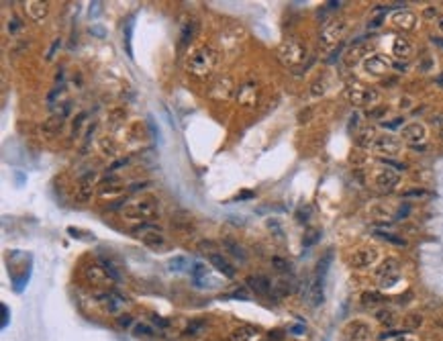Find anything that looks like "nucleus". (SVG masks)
Instances as JSON below:
<instances>
[{"instance_id": "f257e3e1", "label": "nucleus", "mask_w": 443, "mask_h": 341, "mask_svg": "<svg viewBox=\"0 0 443 341\" xmlns=\"http://www.w3.org/2000/svg\"><path fill=\"white\" fill-rule=\"evenodd\" d=\"M216 64H219V51L211 45H200L188 55L186 60V70L194 74L196 78H206L214 72Z\"/></svg>"}, {"instance_id": "f03ea898", "label": "nucleus", "mask_w": 443, "mask_h": 341, "mask_svg": "<svg viewBox=\"0 0 443 341\" xmlns=\"http://www.w3.org/2000/svg\"><path fill=\"white\" fill-rule=\"evenodd\" d=\"M123 215L127 219H139L143 223H149L160 217V202L155 198H139L131 200L129 204L123 207Z\"/></svg>"}, {"instance_id": "7ed1b4c3", "label": "nucleus", "mask_w": 443, "mask_h": 341, "mask_svg": "<svg viewBox=\"0 0 443 341\" xmlns=\"http://www.w3.org/2000/svg\"><path fill=\"white\" fill-rule=\"evenodd\" d=\"M278 57L284 65L288 67H298L307 60V47H304L298 39H286L278 47Z\"/></svg>"}, {"instance_id": "20e7f679", "label": "nucleus", "mask_w": 443, "mask_h": 341, "mask_svg": "<svg viewBox=\"0 0 443 341\" xmlns=\"http://www.w3.org/2000/svg\"><path fill=\"white\" fill-rule=\"evenodd\" d=\"M347 33V21L345 18H331V21H327L323 25L321 29V33H319V41L323 47H333V45H337L343 37H345Z\"/></svg>"}, {"instance_id": "39448f33", "label": "nucleus", "mask_w": 443, "mask_h": 341, "mask_svg": "<svg viewBox=\"0 0 443 341\" xmlns=\"http://www.w3.org/2000/svg\"><path fill=\"white\" fill-rule=\"evenodd\" d=\"M133 235L139 239L141 243H145L147 247H153V249L165 247V235H164V231L157 227V225H151V223H141V225H137L133 229Z\"/></svg>"}, {"instance_id": "423d86ee", "label": "nucleus", "mask_w": 443, "mask_h": 341, "mask_svg": "<svg viewBox=\"0 0 443 341\" xmlns=\"http://www.w3.org/2000/svg\"><path fill=\"white\" fill-rule=\"evenodd\" d=\"M345 98L351 104H376L380 100V92L376 88H370V86H361V84H353L345 88Z\"/></svg>"}, {"instance_id": "0eeeda50", "label": "nucleus", "mask_w": 443, "mask_h": 341, "mask_svg": "<svg viewBox=\"0 0 443 341\" xmlns=\"http://www.w3.org/2000/svg\"><path fill=\"white\" fill-rule=\"evenodd\" d=\"M370 147L374 153H380V155H386V160L390 158H396V155L400 153V147H402V143L398 137H394V135H376V137L372 139L370 143Z\"/></svg>"}, {"instance_id": "6e6552de", "label": "nucleus", "mask_w": 443, "mask_h": 341, "mask_svg": "<svg viewBox=\"0 0 443 341\" xmlns=\"http://www.w3.org/2000/svg\"><path fill=\"white\" fill-rule=\"evenodd\" d=\"M376 276L380 280V286H392L396 284V280L400 278V266L396 258H388L384 260V264L376 270Z\"/></svg>"}, {"instance_id": "1a4fd4ad", "label": "nucleus", "mask_w": 443, "mask_h": 341, "mask_svg": "<svg viewBox=\"0 0 443 341\" xmlns=\"http://www.w3.org/2000/svg\"><path fill=\"white\" fill-rule=\"evenodd\" d=\"M400 135L410 147H419V145L425 143V139H427V127L423 123H409L400 129Z\"/></svg>"}, {"instance_id": "9d476101", "label": "nucleus", "mask_w": 443, "mask_h": 341, "mask_svg": "<svg viewBox=\"0 0 443 341\" xmlns=\"http://www.w3.org/2000/svg\"><path fill=\"white\" fill-rule=\"evenodd\" d=\"M258 98H260V88H258V84H255V82L241 84L237 88V94H235V100H237L241 106H247V109H251V106L258 104Z\"/></svg>"}, {"instance_id": "9b49d317", "label": "nucleus", "mask_w": 443, "mask_h": 341, "mask_svg": "<svg viewBox=\"0 0 443 341\" xmlns=\"http://www.w3.org/2000/svg\"><path fill=\"white\" fill-rule=\"evenodd\" d=\"M400 182V176L396 170H390V168H384L376 174V178H374V184H376V188L380 192H392Z\"/></svg>"}, {"instance_id": "f8f14e48", "label": "nucleus", "mask_w": 443, "mask_h": 341, "mask_svg": "<svg viewBox=\"0 0 443 341\" xmlns=\"http://www.w3.org/2000/svg\"><path fill=\"white\" fill-rule=\"evenodd\" d=\"M390 67H392V62L386 60V57L380 55V53H374V55H370V57L363 60V70H366L368 74H374V76L386 74Z\"/></svg>"}, {"instance_id": "ddd939ff", "label": "nucleus", "mask_w": 443, "mask_h": 341, "mask_svg": "<svg viewBox=\"0 0 443 341\" xmlns=\"http://www.w3.org/2000/svg\"><path fill=\"white\" fill-rule=\"evenodd\" d=\"M94 182H96V174L94 172H88L80 178V182H78V190H76V200L78 202H88L92 198Z\"/></svg>"}, {"instance_id": "4468645a", "label": "nucleus", "mask_w": 443, "mask_h": 341, "mask_svg": "<svg viewBox=\"0 0 443 341\" xmlns=\"http://www.w3.org/2000/svg\"><path fill=\"white\" fill-rule=\"evenodd\" d=\"M233 90H235L233 80L229 76H225V78H219V80L211 86V96L216 100H229L233 96Z\"/></svg>"}, {"instance_id": "2eb2a0df", "label": "nucleus", "mask_w": 443, "mask_h": 341, "mask_svg": "<svg viewBox=\"0 0 443 341\" xmlns=\"http://www.w3.org/2000/svg\"><path fill=\"white\" fill-rule=\"evenodd\" d=\"M376 260H378V251L376 249H374V247H361L358 251H353L351 266L353 268H370Z\"/></svg>"}, {"instance_id": "dca6fc26", "label": "nucleus", "mask_w": 443, "mask_h": 341, "mask_svg": "<svg viewBox=\"0 0 443 341\" xmlns=\"http://www.w3.org/2000/svg\"><path fill=\"white\" fill-rule=\"evenodd\" d=\"M323 282H325V276H314V280L309 284V292H307V296H309V303L312 307H319L323 305V300H325V288H323Z\"/></svg>"}, {"instance_id": "f3484780", "label": "nucleus", "mask_w": 443, "mask_h": 341, "mask_svg": "<svg viewBox=\"0 0 443 341\" xmlns=\"http://www.w3.org/2000/svg\"><path fill=\"white\" fill-rule=\"evenodd\" d=\"M412 51H415V47H412V43L409 41L407 37H394V39H392V53H394L398 60H409V57L412 55Z\"/></svg>"}, {"instance_id": "a211bd4d", "label": "nucleus", "mask_w": 443, "mask_h": 341, "mask_svg": "<svg viewBox=\"0 0 443 341\" xmlns=\"http://www.w3.org/2000/svg\"><path fill=\"white\" fill-rule=\"evenodd\" d=\"M66 123V114L64 113H57V114H51L49 119L41 125V131L43 135H47V137H53V135H57L62 131V127Z\"/></svg>"}, {"instance_id": "6ab92c4d", "label": "nucleus", "mask_w": 443, "mask_h": 341, "mask_svg": "<svg viewBox=\"0 0 443 341\" xmlns=\"http://www.w3.org/2000/svg\"><path fill=\"white\" fill-rule=\"evenodd\" d=\"M392 23H394V27L402 29V31H410V29H415V25H417V16L410 11H398V13H394V16H392Z\"/></svg>"}, {"instance_id": "aec40b11", "label": "nucleus", "mask_w": 443, "mask_h": 341, "mask_svg": "<svg viewBox=\"0 0 443 341\" xmlns=\"http://www.w3.org/2000/svg\"><path fill=\"white\" fill-rule=\"evenodd\" d=\"M247 286L260 296H268L272 292V282L265 276H249L247 278Z\"/></svg>"}, {"instance_id": "412c9836", "label": "nucleus", "mask_w": 443, "mask_h": 341, "mask_svg": "<svg viewBox=\"0 0 443 341\" xmlns=\"http://www.w3.org/2000/svg\"><path fill=\"white\" fill-rule=\"evenodd\" d=\"M345 331H353L351 335H347L349 341H366L370 337V327L363 321H353L351 325H347Z\"/></svg>"}, {"instance_id": "4be33fe9", "label": "nucleus", "mask_w": 443, "mask_h": 341, "mask_svg": "<svg viewBox=\"0 0 443 341\" xmlns=\"http://www.w3.org/2000/svg\"><path fill=\"white\" fill-rule=\"evenodd\" d=\"M209 261H211V264H213L216 270L221 272L223 276H227V278H235V268H233V266H231L229 261L225 260L223 256H219V253H211V256H209Z\"/></svg>"}, {"instance_id": "5701e85b", "label": "nucleus", "mask_w": 443, "mask_h": 341, "mask_svg": "<svg viewBox=\"0 0 443 341\" xmlns=\"http://www.w3.org/2000/svg\"><path fill=\"white\" fill-rule=\"evenodd\" d=\"M25 8H27V13H29V16H31L33 21H41V18L47 15V11H49V4L47 2H27Z\"/></svg>"}, {"instance_id": "b1692460", "label": "nucleus", "mask_w": 443, "mask_h": 341, "mask_svg": "<svg viewBox=\"0 0 443 341\" xmlns=\"http://www.w3.org/2000/svg\"><path fill=\"white\" fill-rule=\"evenodd\" d=\"M194 33H196V23H194V21L186 23V25H184V29H182V37H180V49H184V47L192 41Z\"/></svg>"}, {"instance_id": "393cba45", "label": "nucleus", "mask_w": 443, "mask_h": 341, "mask_svg": "<svg viewBox=\"0 0 443 341\" xmlns=\"http://www.w3.org/2000/svg\"><path fill=\"white\" fill-rule=\"evenodd\" d=\"M100 266H102V270H104V274L111 278V280H115V282H123V276H121V272L115 268V264L113 261H108V260H100Z\"/></svg>"}, {"instance_id": "a878e982", "label": "nucleus", "mask_w": 443, "mask_h": 341, "mask_svg": "<svg viewBox=\"0 0 443 341\" xmlns=\"http://www.w3.org/2000/svg\"><path fill=\"white\" fill-rule=\"evenodd\" d=\"M223 245L229 249L231 256H235V258L241 260V261H245V258H247V256H245V251H243V247L239 245V243H235L233 239H225V241H223Z\"/></svg>"}, {"instance_id": "bb28decb", "label": "nucleus", "mask_w": 443, "mask_h": 341, "mask_svg": "<svg viewBox=\"0 0 443 341\" xmlns=\"http://www.w3.org/2000/svg\"><path fill=\"white\" fill-rule=\"evenodd\" d=\"M374 233H376V235H378L380 239H384V241H390V243H394V245H407V241H405V239H402V237H396L394 233H390V231H382V229H376Z\"/></svg>"}, {"instance_id": "cd10ccee", "label": "nucleus", "mask_w": 443, "mask_h": 341, "mask_svg": "<svg viewBox=\"0 0 443 341\" xmlns=\"http://www.w3.org/2000/svg\"><path fill=\"white\" fill-rule=\"evenodd\" d=\"M272 266H274V270H278V272H282V274H288V272L292 270L290 268V261H286L284 258H272Z\"/></svg>"}, {"instance_id": "c85d7f7f", "label": "nucleus", "mask_w": 443, "mask_h": 341, "mask_svg": "<svg viewBox=\"0 0 443 341\" xmlns=\"http://www.w3.org/2000/svg\"><path fill=\"white\" fill-rule=\"evenodd\" d=\"M186 264H188V260H186L184 256H176L170 260V270L172 272H182L186 268Z\"/></svg>"}, {"instance_id": "c756f323", "label": "nucleus", "mask_w": 443, "mask_h": 341, "mask_svg": "<svg viewBox=\"0 0 443 341\" xmlns=\"http://www.w3.org/2000/svg\"><path fill=\"white\" fill-rule=\"evenodd\" d=\"M190 274H192V278L198 282L202 276H206V266L204 264H200V261H196V264L190 268Z\"/></svg>"}, {"instance_id": "7c9ffc66", "label": "nucleus", "mask_w": 443, "mask_h": 341, "mask_svg": "<svg viewBox=\"0 0 443 341\" xmlns=\"http://www.w3.org/2000/svg\"><path fill=\"white\" fill-rule=\"evenodd\" d=\"M131 35H133V18H129L127 21V27H125V41H127V53H129L133 57V49H131Z\"/></svg>"}, {"instance_id": "2f4dec72", "label": "nucleus", "mask_w": 443, "mask_h": 341, "mask_svg": "<svg viewBox=\"0 0 443 341\" xmlns=\"http://www.w3.org/2000/svg\"><path fill=\"white\" fill-rule=\"evenodd\" d=\"M361 303L366 305V307L378 305V303H382V296H380V294H376V292H366V294H363V300H361Z\"/></svg>"}, {"instance_id": "473e14b6", "label": "nucleus", "mask_w": 443, "mask_h": 341, "mask_svg": "<svg viewBox=\"0 0 443 341\" xmlns=\"http://www.w3.org/2000/svg\"><path fill=\"white\" fill-rule=\"evenodd\" d=\"M325 90H327V84H325V80H317L312 86H311V96H321V94H325Z\"/></svg>"}, {"instance_id": "72a5a7b5", "label": "nucleus", "mask_w": 443, "mask_h": 341, "mask_svg": "<svg viewBox=\"0 0 443 341\" xmlns=\"http://www.w3.org/2000/svg\"><path fill=\"white\" fill-rule=\"evenodd\" d=\"M133 333L137 335V337H139V335H143V337H151L153 335V331L149 329V327H147V325H135V331H133Z\"/></svg>"}, {"instance_id": "f704fd0d", "label": "nucleus", "mask_w": 443, "mask_h": 341, "mask_svg": "<svg viewBox=\"0 0 443 341\" xmlns=\"http://www.w3.org/2000/svg\"><path fill=\"white\" fill-rule=\"evenodd\" d=\"M427 190H421V188H417V190H407L405 192V198H421V196H427Z\"/></svg>"}, {"instance_id": "c9c22d12", "label": "nucleus", "mask_w": 443, "mask_h": 341, "mask_svg": "<svg viewBox=\"0 0 443 341\" xmlns=\"http://www.w3.org/2000/svg\"><path fill=\"white\" fill-rule=\"evenodd\" d=\"M202 321H192V323L188 325V329H186V333H188V335H196V333H198V329H202Z\"/></svg>"}, {"instance_id": "e433bc0d", "label": "nucleus", "mask_w": 443, "mask_h": 341, "mask_svg": "<svg viewBox=\"0 0 443 341\" xmlns=\"http://www.w3.org/2000/svg\"><path fill=\"white\" fill-rule=\"evenodd\" d=\"M382 162L386 163V165H390V168H394L396 172H405V170H407V165H405V163H396V162H392V160H386V158H384Z\"/></svg>"}, {"instance_id": "4c0bfd02", "label": "nucleus", "mask_w": 443, "mask_h": 341, "mask_svg": "<svg viewBox=\"0 0 443 341\" xmlns=\"http://www.w3.org/2000/svg\"><path fill=\"white\" fill-rule=\"evenodd\" d=\"M60 45H62V41H60V39H55V41H53V45H51V47H49L47 60H53V55H55V51H57V47H60Z\"/></svg>"}, {"instance_id": "58836bf2", "label": "nucleus", "mask_w": 443, "mask_h": 341, "mask_svg": "<svg viewBox=\"0 0 443 341\" xmlns=\"http://www.w3.org/2000/svg\"><path fill=\"white\" fill-rule=\"evenodd\" d=\"M149 184H151V182H135L133 186H129V190H131V192H137V190H145L147 186H149Z\"/></svg>"}, {"instance_id": "ea45409f", "label": "nucleus", "mask_w": 443, "mask_h": 341, "mask_svg": "<svg viewBox=\"0 0 443 341\" xmlns=\"http://www.w3.org/2000/svg\"><path fill=\"white\" fill-rule=\"evenodd\" d=\"M290 292V284H286V282H278V294L284 296V294H288Z\"/></svg>"}, {"instance_id": "a19ab883", "label": "nucleus", "mask_w": 443, "mask_h": 341, "mask_svg": "<svg viewBox=\"0 0 443 341\" xmlns=\"http://www.w3.org/2000/svg\"><path fill=\"white\" fill-rule=\"evenodd\" d=\"M378 321H382V323H388V321H392V313H388V310H380V313H378Z\"/></svg>"}, {"instance_id": "79ce46f5", "label": "nucleus", "mask_w": 443, "mask_h": 341, "mask_svg": "<svg viewBox=\"0 0 443 341\" xmlns=\"http://www.w3.org/2000/svg\"><path fill=\"white\" fill-rule=\"evenodd\" d=\"M127 163H129V160H127V158H123V160H116L113 165H111V168H108V170H111V172H115V170H119L121 168V165H127Z\"/></svg>"}, {"instance_id": "37998d69", "label": "nucleus", "mask_w": 443, "mask_h": 341, "mask_svg": "<svg viewBox=\"0 0 443 341\" xmlns=\"http://www.w3.org/2000/svg\"><path fill=\"white\" fill-rule=\"evenodd\" d=\"M398 125H402V119H394V121L384 123V127H386V129H394V127H398Z\"/></svg>"}, {"instance_id": "c03bdc74", "label": "nucleus", "mask_w": 443, "mask_h": 341, "mask_svg": "<svg viewBox=\"0 0 443 341\" xmlns=\"http://www.w3.org/2000/svg\"><path fill=\"white\" fill-rule=\"evenodd\" d=\"M245 198H253V192L243 190V192H239V194H237V200H245Z\"/></svg>"}, {"instance_id": "a18cd8bd", "label": "nucleus", "mask_w": 443, "mask_h": 341, "mask_svg": "<svg viewBox=\"0 0 443 341\" xmlns=\"http://www.w3.org/2000/svg\"><path fill=\"white\" fill-rule=\"evenodd\" d=\"M319 239V233H314V235H311V237H307V241H304V247H309V245H312L314 241Z\"/></svg>"}, {"instance_id": "49530a36", "label": "nucleus", "mask_w": 443, "mask_h": 341, "mask_svg": "<svg viewBox=\"0 0 443 341\" xmlns=\"http://www.w3.org/2000/svg\"><path fill=\"white\" fill-rule=\"evenodd\" d=\"M119 325L121 327H129L131 325V317H119Z\"/></svg>"}, {"instance_id": "de8ad7c7", "label": "nucleus", "mask_w": 443, "mask_h": 341, "mask_svg": "<svg viewBox=\"0 0 443 341\" xmlns=\"http://www.w3.org/2000/svg\"><path fill=\"white\" fill-rule=\"evenodd\" d=\"M153 323H155V325H160L162 329L168 327V321H164V319H160V317H153Z\"/></svg>"}, {"instance_id": "09e8293b", "label": "nucleus", "mask_w": 443, "mask_h": 341, "mask_svg": "<svg viewBox=\"0 0 443 341\" xmlns=\"http://www.w3.org/2000/svg\"><path fill=\"white\" fill-rule=\"evenodd\" d=\"M392 67H396L398 72H407V64H405V62H396V64H392Z\"/></svg>"}, {"instance_id": "8fccbe9b", "label": "nucleus", "mask_w": 443, "mask_h": 341, "mask_svg": "<svg viewBox=\"0 0 443 341\" xmlns=\"http://www.w3.org/2000/svg\"><path fill=\"white\" fill-rule=\"evenodd\" d=\"M382 25V16H376V18H372V23H370V29H376Z\"/></svg>"}, {"instance_id": "3c124183", "label": "nucleus", "mask_w": 443, "mask_h": 341, "mask_svg": "<svg viewBox=\"0 0 443 341\" xmlns=\"http://www.w3.org/2000/svg\"><path fill=\"white\" fill-rule=\"evenodd\" d=\"M90 31H92V33H96L98 37H104V29H102V27H92Z\"/></svg>"}, {"instance_id": "603ef678", "label": "nucleus", "mask_w": 443, "mask_h": 341, "mask_svg": "<svg viewBox=\"0 0 443 341\" xmlns=\"http://www.w3.org/2000/svg\"><path fill=\"white\" fill-rule=\"evenodd\" d=\"M292 333H294V335H302V333H304V327H302V325L292 327Z\"/></svg>"}, {"instance_id": "864d4df0", "label": "nucleus", "mask_w": 443, "mask_h": 341, "mask_svg": "<svg viewBox=\"0 0 443 341\" xmlns=\"http://www.w3.org/2000/svg\"><path fill=\"white\" fill-rule=\"evenodd\" d=\"M405 215H409V207H407V204L398 211V219H405Z\"/></svg>"}, {"instance_id": "5fc2aeb1", "label": "nucleus", "mask_w": 443, "mask_h": 341, "mask_svg": "<svg viewBox=\"0 0 443 341\" xmlns=\"http://www.w3.org/2000/svg\"><path fill=\"white\" fill-rule=\"evenodd\" d=\"M425 16H427V18L437 16V11H435V8H427V11H425Z\"/></svg>"}, {"instance_id": "6e6d98bb", "label": "nucleus", "mask_w": 443, "mask_h": 341, "mask_svg": "<svg viewBox=\"0 0 443 341\" xmlns=\"http://www.w3.org/2000/svg\"><path fill=\"white\" fill-rule=\"evenodd\" d=\"M18 27H21V23H18V18H13V25H8V29H11V31H16Z\"/></svg>"}, {"instance_id": "4d7b16f0", "label": "nucleus", "mask_w": 443, "mask_h": 341, "mask_svg": "<svg viewBox=\"0 0 443 341\" xmlns=\"http://www.w3.org/2000/svg\"><path fill=\"white\" fill-rule=\"evenodd\" d=\"M384 113H386V109H376V111L370 113V116H380V114H384Z\"/></svg>"}, {"instance_id": "13d9d810", "label": "nucleus", "mask_w": 443, "mask_h": 341, "mask_svg": "<svg viewBox=\"0 0 443 341\" xmlns=\"http://www.w3.org/2000/svg\"><path fill=\"white\" fill-rule=\"evenodd\" d=\"M329 4V8H339L341 6V2H337V0H331V2H327Z\"/></svg>"}, {"instance_id": "bf43d9fd", "label": "nucleus", "mask_w": 443, "mask_h": 341, "mask_svg": "<svg viewBox=\"0 0 443 341\" xmlns=\"http://www.w3.org/2000/svg\"><path fill=\"white\" fill-rule=\"evenodd\" d=\"M433 43H437L439 47H443V39H439V37H433Z\"/></svg>"}, {"instance_id": "052dcab7", "label": "nucleus", "mask_w": 443, "mask_h": 341, "mask_svg": "<svg viewBox=\"0 0 443 341\" xmlns=\"http://www.w3.org/2000/svg\"><path fill=\"white\" fill-rule=\"evenodd\" d=\"M396 341H415L412 337H400V339H396Z\"/></svg>"}, {"instance_id": "680f3d73", "label": "nucleus", "mask_w": 443, "mask_h": 341, "mask_svg": "<svg viewBox=\"0 0 443 341\" xmlns=\"http://www.w3.org/2000/svg\"><path fill=\"white\" fill-rule=\"evenodd\" d=\"M437 23H439V29H441V33H443V16L439 18V21H437Z\"/></svg>"}]
</instances>
